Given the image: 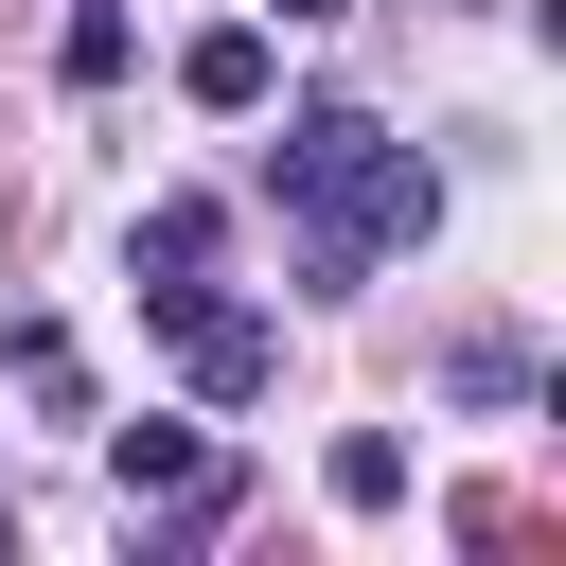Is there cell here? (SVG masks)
<instances>
[{"label": "cell", "mask_w": 566, "mask_h": 566, "mask_svg": "<svg viewBox=\"0 0 566 566\" xmlns=\"http://www.w3.org/2000/svg\"><path fill=\"white\" fill-rule=\"evenodd\" d=\"M106 478H124V513H159V495H195V478H212V442L142 407V424H106Z\"/></svg>", "instance_id": "5b68a950"}, {"label": "cell", "mask_w": 566, "mask_h": 566, "mask_svg": "<svg viewBox=\"0 0 566 566\" xmlns=\"http://www.w3.org/2000/svg\"><path fill=\"white\" fill-rule=\"evenodd\" d=\"M53 71H71V88H124V71H142V18H124V0H71V18H53Z\"/></svg>", "instance_id": "8992f818"}, {"label": "cell", "mask_w": 566, "mask_h": 566, "mask_svg": "<svg viewBox=\"0 0 566 566\" xmlns=\"http://www.w3.org/2000/svg\"><path fill=\"white\" fill-rule=\"evenodd\" d=\"M265 195H283V230H301V301H354L389 248H424V230H442V177H424V142H389L371 106H283V142H265Z\"/></svg>", "instance_id": "6da1fadb"}, {"label": "cell", "mask_w": 566, "mask_h": 566, "mask_svg": "<svg viewBox=\"0 0 566 566\" xmlns=\"http://www.w3.org/2000/svg\"><path fill=\"white\" fill-rule=\"evenodd\" d=\"M0 354H18V389H35V407H88V371H71V336H53V318H18Z\"/></svg>", "instance_id": "ba28073f"}, {"label": "cell", "mask_w": 566, "mask_h": 566, "mask_svg": "<svg viewBox=\"0 0 566 566\" xmlns=\"http://www.w3.org/2000/svg\"><path fill=\"white\" fill-rule=\"evenodd\" d=\"M0 548H18V495H0Z\"/></svg>", "instance_id": "9c48e42d"}, {"label": "cell", "mask_w": 566, "mask_h": 566, "mask_svg": "<svg viewBox=\"0 0 566 566\" xmlns=\"http://www.w3.org/2000/svg\"><path fill=\"white\" fill-rule=\"evenodd\" d=\"M318 478H336V513H407V442H389V424H354Z\"/></svg>", "instance_id": "52a82bcc"}, {"label": "cell", "mask_w": 566, "mask_h": 566, "mask_svg": "<svg viewBox=\"0 0 566 566\" xmlns=\"http://www.w3.org/2000/svg\"><path fill=\"white\" fill-rule=\"evenodd\" d=\"M177 88H195L212 124H265V88H283V35H265V18H212V35L177 53Z\"/></svg>", "instance_id": "3957f363"}, {"label": "cell", "mask_w": 566, "mask_h": 566, "mask_svg": "<svg viewBox=\"0 0 566 566\" xmlns=\"http://www.w3.org/2000/svg\"><path fill=\"white\" fill-rule=\"evenodd\" d=\"M124 283H142V301H177V283H212V195H159V212L124 230Z\"/></svg>", "instance_id": "277c9868"}, {"label": "cell", "mask_w": 566, "mask_h": 566, "mask_svg": "<svg viewBox=\"0 0 566 566\" xmlns=\"http://www.w3.org/2000/svg\"><path fill=\"white\" fill-rule=\"evenodd\" d=\"M142 318L195 354V389H212V407H265V371H283V318H265V301H230V283H177V301H142Z\"/></svg>", "instance_id": "7a4b0ae2"}]
</instances>
